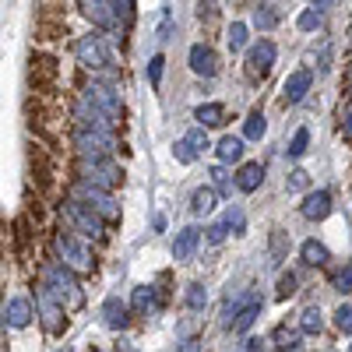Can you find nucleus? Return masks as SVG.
<instances>
[{
  "label": "nucleus",
  "mask_w": 352,
  "mask_h": 352,
  "mask_svg": "<svg viewBox=\"0 0 352 352\" xmlns=\"http://www.w3.org/2000/svg\"><path fill=\"white\" fill-rule=\"evenodd\" d=\"M254 25L261 28V32H272V28L278 25V14H275V8H268V4L254 8Z\"/></svg>",
  "instance_id": "c85d7f7f"
},
{
  "label": "nucleus",
  "mask_w": 352,
  "mask_h": 352,
  "mask_svg": "<svg viewBox=\"0 0 352 352\" xmlns=\"http://www.w3.org/2000/svg\"><path fill=\"white\" fill-rule=\"evenodd\" d=\"M74 56L85 67H92V71H109L113 67V53H109L102 36H81L74 43Z\"/></svg>",
  "instance_id": "423d86ee"
},
{
  "label": "nucleus",
  "mask_w": 352,
  "mask_h": 352,
  "mask_svg": "<svg viewBox=\"0 0 352 352\" xmlns=\"http://www.w3.org/2000/svg\"><path fill=\"white\" fill-rule=\"evenodd\" d=\"M296 275H292V272H282L278 275V300H289V296H296Z\"/></svg>",
  "instance_id": "e433bc0d"
},
{
  "label": "nucleus",
  "mask_w": 352,
  "mask_h": 352,
  "mask_svg": "<svg viewBox=\"0 0 352 352\" xmlns=\"http://www.w3.org/2000/svg\"><path fill=\"white\" fill-rule=\"evenodd\" d=\"M81 14L99 25V28H120V21H116V11H113V0H78Z\"/></svg>",
  "instance_id": "4468645a"
},
{
  "label": "nucleus",
  "mask_w": 352,
  "mask_h": 352,
  "mask_svg": "<svg viewBox=\"0 0 352 352\" xmlns=\"http://www.w3.org/2000/svg\"><path fill=\"white\" fill-rule=\"evenodd\" d=\"M226 222H229V229H232V232H243V229H247V215L236 208V204H232V208L226 212Z\"/></svg>",
  "instance_id": "ea45409f"
},
{
  "label": "nucleus",
  "mask_w": 352,
  "mask_h": 352,
  "mask_svg": "<svg viewBox=\"0 0 352 352\" xmlns=\"http://www.w3.org/2000/svg\"><path fill=\"white\" fill-rule=\"evenodd\" d=\"M173 155H176V159H180L184 166H190V162L197 159V152H194V148H190V144H187V138H184V141H176V144H173Z\"/></svg>",
  "instance_id": "58836bf2"
},
{
  "label": "nucleus",
  "mask_w": 352,
  "mask_h": 352,
  "mask_svg": "<svg viewBox=\"0 0 352 352\" xmlns=\"http://www.w3.org/2000/svg\"><path fill=\"white\" fill-rule=\"evenodd\" d=\"M56 78H60V64H56V56L32 53V60H28V81H32V88H50Z\"/></svg>",
  "instance_id": "f8f14e48"
},
{
  "label": "nucleus",
  "mask_w": 352,
  "mask_h": 352,
  "mask_svg": "<svg viewBox=\"0 0 352 352\" xmlns=\"http://www.w3.org/2000/svg\"><path fill=\"white\" fill-rule=\"evenodd\" d=\"M219 159H222V162H240V159H243V141L232 138V134H226V138L219 141Z\"/></svg>",
  "instance_id": "b1692460"
},
{
  "label": "nucleus",
  "mask_w": 352,
  "mask_h": 352,
  "mask_svg": "<svg viewBox=\"0 0 352 352\" xmlns=\"http://www.w3.org/2000/svg\"><path fill=\"white\" fill-rule=\"evenodd\" d=\"M53 247H56V254H60V261L67 264L71 272H92L96 268V254H92V247L88 243H81L74 232H56V240H53Z\"/></svg>",
  "instance_id": "f03ea898"
},
{
  "label": "nucleus",
  "mask_w": 352,
  "mask_h": 352,
  "mask_svg": "<svg viewBox=\"0 0 352 352\" xmlns=\"http://www.w3.org/2000/svg\"><path fill=\"white\" fill-rule=\"evenodd\" d=\"M36 310H39V317H43V324H46V331L50 335H60L64 328H67V317H64V303H56V296H53V289L43 282L39 289H36Z\"/></svg>",
  "instance_id": "0eeeda50"
},
{
  "label": "nucleus",
  "mask_w": 352,
  "mask_h": 352,
  "mask_svg": "<svg viewBox=\"0 0 352 352\" xmlns=\"http://www.w3.org/2000/svg\"><path fill=\"white\" fill-rule=\"evenodd\" d=\"M99 314H102V324H106V328H113V331L127 328V320H131V317H127V307H124L120 300H116V296H109V300L102 303V310H99Z\"/></svg>",
  "instance_id": "6ab92c4d"
},
{
  "label": "nucleus",
  "mask_w": 352,
  "mask_h": 352,
  "mask_svg": "<svg viewBox=\"0 0 352 352\" xmlns=\"http://www.w3.org/2000/svg\"><path fill=\"white\" fill-rule=\"evenodd\" d=\"M28 320H32V303H28L25 296L8 300V307H4V324H8V328H25Z\"/></svg>",
  "instance_id": "a211bd4d"
},
{
  "label": "nucleus",
  "mask_w": 352,
  "mask_h": 352,
  "mask_svg": "<svg viewBox=\"0 0 352 352\" xmlns=\"http://www.w3.org/2000/svg\"><path fill=\"white\" fill-rule=\"evenodd\" d=\"M74 148H78V159H113L116 138H113V131H85V127H74Z\"/></svg>",
  "instance_id": "39448f33"
},
{
  "label": "nucleus",
  "mask_w": 352,
  "mask_h": 352,
  "mask_svg": "<svg viewBox=\"0 0 352 352\" xmlns=\"http://www.w3.org/2000/svg\"><path fill=\"white\" fill-rule=\"evenodd\" d=\"M243 46H247V25H243V21H232V25H229V50L240 53Z\"/></svg>",
  "instance_id": "2f4dec72"
},
{
  "label": "nucleus",
  "mask_w": 352,
  "mask_h": 352,
  "mask_svg": "<svg viewBox=\"0 0 352 352\" xmlns=\"http://www.w3.org/2000/svg\"><path fill=\"white\" fill-rule=\"evenodd\" d=\"M331 4H335V0H314V8H317V11H324V8H331Z\"/></svg>",
  "instance_id": "8fccbe9b"
},
{
  "label": "nucleus",
  "mask_w": 352,
  "mask_h": 352,
  "mask_svg": "<svg viewBox=\"0 0 352 352\" xmlns=\"http://www.w3.org/2000/svg\"><path fill=\"white\" fill-rule=\"evenodd\" d=\"M261 184H264V166H261V162H243L240 173H236V187H240L243 194H254Z\"/></svg>",
  "instance_id": "aec40b11"
},
{
  "label": "nucleus",
  "mask_w": 352,
  "mask_h": 352,
  "mask_svg": "<svg viewBox=\"0 0 352 352\" xmlns=\"http://www.w3.org/2000/svg\"><path fill=\"white\" fill-rule=\"evenodd\" d=\"M257 317H261V300H250V303L240 310V317L232 320V331H240V335H243V331H250Z\"/></svg>",
  "instance_id": "393cba45"
},
{
  "label": "nucleus",
  "mask_w": 352,
  "mask_h": 352,
  "mask_svg": "<svg viewBox=\"0 0 352 352\" xmlns=\"http://www.w3.org/2000/svg\"><path fill=\"white\" fill-rule=\"evenodd\" d=\"M300 254H303L307 264H328V247L317 243V240H307V243L300 247Z\"/></svg>",
  "instance_id": "cd10ccee"
},
{
  "label": "nucleus",
  "mask_w": 352,
  "mask_h": 352,
  "mask_svg": "<svg viewBox=\"0 0 352 352\" xmlns=\"http://www.w3.org/2000/svg\"><path fill=\"white\" fill-rule=\"evenodd\" d=\"M32 184H39V190H50L53 187V166H50V159L39 152V148H32Z\"/></svg>",
  "instance_id": "412c9836"
},
{
  "label": "nucleus",
  "mask_w": 352,
  "mask_h": 352,
  "mask_svg": "<svg viewBox=\"0 0 352 352\" xmlns=\"http://www.w3.org/2000/svg\"><path fill=\"white\" fill-rule=\"evenodd\" d=\"M335 289H338V292H352V268H342V272L335 275Z\"/></svg>",
  "instance_id": "a18cd8bd"
},
{
  "label": "nucleus",
  "mask_w": 352,
  "mask_h": 352,
  "mask_svg": "<svg viewBox=\"0 0 352 352\" xmlns=\"http://www.w3.org/2000/svg\"><path fill=\"white\" fill-rule=\"evenodd\" d=\"M197 243H201V229L184 226L180 232H176V240H173V257L176 261H190L194 250H197Z\"/></svg>",
  "instance_id": "f3484780"
},
{
  "label": "nucleus",
  "mask_w": 352,
  "mask_h": 352,
  "mask_svg": "<svg viewBox=\"0 0 352 352\" xmlns=\"http://www.w3.org/2000/svg\"><path fill=\"white\" fill-rule=\"evenodd\" d=\"M162 67H166V56H152V60H148V81H152V88L162 85Z\"/></svg>",
  "instance_id": "a19ab883"
},
{
  "label": "nucleus",
  "mask_w": 352,
  "mask_h": 352,
  "mask_svg": "<svg viewBox=\"0 0 352 352\" xmlns=\"http://www.w3.org/2000/svg\"><path fill=\"white\" fill-rule=\"evenodd\" d=\"M152 303H155V289H152V285H138L134 296H131V307H134L138 314H144Z\"/></svg>",
  "instance_id": "7c9ffc66"
},
{
  "label": "nucleus",
  "mask_w": 352,
  "mask_h": 352,
  "mask_svg": "<svg viewBox=\"0 0 352 352\" xmlns=\"http://www.w3.org/2000/svg\"><path fill=\"white\" fill-rule=\"evenodd\" d=\"M310 85H314V74H310L307 67L292 71V74L285 78V85H282V106H296V102H303L307 92H310Z\"/></svg>",
  "instance_id": "ddd939ff"
},
{
  "label": "nucleus",
  "mask_w": 352,
  "mask_h": 352,
  "mask_svg": "<svg viewBox=\"0 0 352 352\" xmlns=\"http://www.w3.org/2000/svg\"><path fill=\"white\" fill-rule=\"evenodd\" d=\"M64 215H67V222H71L78 232H85V236H102L106 219H102V215H96L92 208H88V204H81V201L67 197V201H64Z\"/></svg>",
  "instance_id": "6e6552de"
},
{
  "label": "nucleus",
  "mask_w": 352,
  "mask_h": 352,
  "mask_svg": "<svg viewBox=\"0 0 352 352\" xmlns=\"http://www.w3.org/2000/svg\"><path fill=\"white\" fill-rule=\"evenodd\" d=\"M78 180L92 184V187H102V190H113L124 180V173L113 159H78Z\"/></svg>",
  "instance_id": "20e7f679"
},
{
  "label": "nucleus",
  "mask_w": 352,
  "mask_h": 352,
  "mask_svg": "<svg viewBox=\"0 0 352 352\" xmlns=\"http://www.w3.org/2000/svg\"><path fill=\"white\" fill-rule=\"evenodd\" d=\"M300 212H303V219H310V222L328 219V215H331V194H328V190H314V194H307Z\"/></svg>",
  "instance_id": "dca6fc26"
},
{
  "label": "nucleus",
  "mask_w": 352,
  "mask_h": 352,
  "mask_svg": "<svg viewBox=\"0 0 352 352\" xmlns=\"http://www.w3.org/2000/svg\"><path fill=\"white\" fill-rule=\"evenodd\" d=\"M187 144H190L194 152H208V148H212L208 131H204V127H194V131H187Z\"/></svg>",
  "instance_id": "72a5a7b5"
},
{
  "label": "nucleus",
  "mask_w": 352,
  "mask_h": 352,
  "mask_svg": "<svg viewBox=\"0 0 352 352\" xmlns=\"http://www.w3.org/2000/svg\"><path fill=\"white\" fill-rule=\"evenodd\" d=\"M335 324H338V331L352 335V303H342V307L335 310Z\"/></svg>",
  "instance_id": "4c0bfd02"
},
{
  "label": "nucleus",
  "mask_w": 352,
  "mask_h": 352,
  "mask_svg": "<svg viewBox=\"0 0 352 352\" xmlns=\"http://www.w3.org/2000/svg\"><path fill=\"white\" fill-rule=\"evenodd\" d=\"M215 204H219V190H215V187H201V190H194V197H190L194 215H208V212H215Z\"/></svg>",
  "instance_id": "5701e85b"
},
{
  "label": "nucleus",
  "mask_w": 352,
  "mask_h": 352,
  "mask_svg": "<svg viewBox=\"0 0 352 352\" xmlns=\"http://www.w3.org/2000/svg\"><path fill=\"white\" fill-rule=\"evenodd\" d=\"M113 11H116V21H120V32L134 25V0H113Z\"/></svg>",
  "instance_id": "c756f323"
},
{
  "label": "nucleus",
  "mask_w": 352,
  "mask_h": 352,
  "mask_svg": "<svg viewBox=\"0 0 352 352\" xmlns=\"http://www.w3.org/2000/svg\"><path fill=\"white\" fill-rule=\"evenodd\" d=\"M285 254H289V232L272 229V257H275V261H282Z\"/></svg>",
  "instance_id": "c9c22d12"
},
{
  "label": "nucleus",
  "mask_w": 352,
  "mask_h": 352,
  "mask_svg": "<svg viewBox=\"0 0 352 352\" xmlns=\"http://www.w3.org/2000/svg\"><path fill=\"white\" fill-rule=\"evenodd\" d=\"M272 67H275V43H272V39L254 43V46L247 50V64H243L247 78H250V81H264V78L272 74Z\"/></svg>",
  "instance_id": "1a4fd4ad"
},
{
  "label": "nucleus",
  "mask_w": 352,
  "mask_h": 352,
  "mask_svg": "<svg viewBox=\"0 0 352 352\" xmlns=\"http://www.w3.org/2000/svg\"><path fill=\"white\" fill-rule=\"evenodd\" d=\"M92 352H102V349H92Z\"/></svg>",
  "instance_id": "3c124183"
},
{
  "label": "nucleus",
  "mask_w": 352,
  "mask_h": 352,
  "mask_svg": "<svg viewBox=\"0 0 352 352\" xmlns=\"http://www.w3.org/2000/svg\"><path fill=\"white\" fill-rule=\"evenodd\" d=\"M342 134H345V141H352V106L342 113Z\"/></svg>",
  "instance_id": "de8ad7c7"
},
{
  "label": "nucleus",
  "mask_w": 352,
  "mask_h": 352,
  "mask_svg": "<svg viewBox=\"0 0 352 352\" xmlns=\"http://www.w3.org/2000/svg\"><path fill=\"white\" fill-rule=\"evenodd\" d=\"M349 352H352V345H349Z\"/></svg>",
  "instance_id": "864d4df0"
},
{
  "label": "nucleus",
  "mask_w": 352,
  "mask_h": 352,
  "mask_svg": "<svg viewBox=\"0 0 352 352\" xmlns=\"http://www.w3.org/2000/svg\"><path fill=\"white\" fill-rule=\"evenodd\" d=\"M187 60H190V71L201 74V78H215V74H219V56H215L212 46H204V43H194V46H190Z\"/></svg>",
  "instance_id": "2eb2a0df"
},
{
  "label": "nucleus",
  "mask_w": 352,
  "mask_h": 352,
  "mask_svg": "<svg viewBox=\"0 0 352 352\" xmlns=\"http://www.w3.org/2000/svg\"><path fill=\"white\" fill-rule=\"evenodd\" d=\"M307 187V173L296 169V173H289V190H303Z\"/></svg>",
  "instance_id": "49530a36"
},
{
  "label": "nucleus",
  "mask_w": 352,
  "mask_h": 352,
  "mask_svg": "<svg viewBox=\"0 0 352 352\" xmlns=\"http://www.w3.org/2000/svg\"><path fill=\"white\" fill-rule=\"evenodd\" d=\"M71 116H74V127H85V131H113V127H116L113 116H109V113H102L96 102H88L85 96L74 102Z\"/></svg>",
  "instance_id": "9d476101"
},
{
  "label": "nucleus",
  "mask_w": 352,
  "mask_h": 352,
  "mask_svg": "<svg viewBox=\"0 0 352 352\" xmlns=\"http://www.w3.org/2000/svg\"><path fill=\"white\" fill-rule=\"evenodd\" d=\"M43 282L53 289V296L60 300L67 310H74V307H81L85 303V292H81V285H78V278H74V272L67 268L64 261H56V264H46L43 268Z\"/></svg>",
  "instance_id": "f257e3e1"
},
{
  "label": "nucleus",
  "mask_w": 352,
  "mask_h": 352,
  "mask_svg": "<svg viewBox=\"0 0 352 352\" xmlns=\"http://www.w3.org/2000/svg\"><path fill=\"white\" fill-rule=\"evenodd\" d=\"M204 303H208V292H204V285H201V282L187 285V307H190V310H204Z\"/></svg>",
  "instance_id": "473e14b6"
},
{
  "label": "nucleus",
  "mask_w": 352,
  "mask_h": 352,
  "mask_svg": "<svg viewBox=\"0 0 352 352\" xmlns=\"http://www.w3.org/2000/svg\"><path fill=\"white\" fill-rule=\"evenodd\" d=\"M212 180H215V190H229V187H232V176H229L222 166L212 169Z\"/></svg>",
  "instance_id": "c03bdc74"
},
{
  "label": "nucleus",
  "mask_w": 352,
  "mask_h": 352,
  "mask_svg": "<svg viewBox=\"0 0 352 352\" xmlns=\"http://www.w3.org/2000/svg\"><path fill=\"white\" fill-rule=\"evenodd\" d=\"M307 144H310V131L300 127L296 134H292V141H289V155H292V159H300V155L307 152Z\"/></svg>",
  "instance_id": "f704fd0d"
},
{
  "label": "nucleus",
  "mask_w": 352,
  "mask_h": 352,
  "mask_svg": "<svg viewBox=\"0 0 352 352\" xmlns=\"http://www.w3.org/2000/svg\"><path fill=\"white\" fill-rule=\"evenodd\" d=\"M71 197L81 201V204H88V208H92L96 215H102L106 222L120 219V204H116L113 194L102 190V187H92V184H85V180H74V184H71Z\"/></svg>",
  "instance_id": "7ed1b4c3"
},
{
  "label": "nucleus",
  "mask_w": 352,
  "mask_h": 352,
  "mask_svg": "<svg viewBox=\"0 0 352 352\" xmlns=\"http://www.w3.org/2000/svg\"><path fill=\"white\" fill-rule=\"evenodd\" d=\"M296 25L303 28V32H314V28L320 25V11H317V8H310V11H303V14L296 18Z\"/></svg>",
  "instance_id": "79ce46f5"
},
{
  "label": "nucleus",
  "mask_w": 352,
  "mask_h": 352,
  "mask_svg": "<svg viewBox=\"0 0 352 352\" xmlns=\"http://www.w3.org/2000/svg\"><path fill=\"white\" fill-rule=\"evenodd\" d=\"M247 352H264V342H261V338H250V342H247Z\"/></svg>",
  "instance_id": "09e8293b"
},
{
  "label": "nucleus",
  "mask_w": 352,
  "mask_h": 352,
  "mask_svg": "<svg viewBox=\"0 0 352 352\" xmlns=\"http://www.w3.org/2000/svg\"><path fill=\"white\" fill-rule=\"evenodd\" d=\"M194 120L201 127H222L226 124V106L222 102H204V106L194 109Z\"/></svg>",
  "instance_id": "4be33fe9"
},
{
  "label": "nucleus",
  "mask_w": 352,
  "mask_h": 352,
  "mask_svg": "<svg viewBox=\"0 0 352 352\" xmlns=\"http://www.w3.org/2000/svg\"><path fill=\"white\" fill-rule=\"evenodd\" d=\"M131 352H138V349H131Z\"/></svg>",
  "instance_id": "603ef678"
},
{
  "label": "nucleus",
  "mask_w": 352,
  "mask_h": 352,
  "mask_svg": "<svg viewBox=\"0 0 352 352\" xmlns=\"http://www.w3.org/2000/svg\"><path fill=\"white\" fill-rule=\"evenodd\" d=\"M264 131H268V124H264V113H261V109L247 113V120H243V134H247L250 141H261V138H264Z\"/></svg>",
  "instance_id": "bb28decb"
},
{
  "label": "nucleus",
  "mask_w": 352,
  "mask_h": 352,
  "mask_svg": "<svg viewBox=\"0 0 352 352\" xmlns=\"http://www.w3.org/2000/svg\"><path fill=\"white\" fill-rule=\"evenodd\" d=\"M85 99L88 102H96L102 113H109L113 120H120L124 116V102H120V92H116V88L109 85V81H92L85 88Z\"/></svg>",
  "instance_id": "9b49d317"
},
{
  "label": "nucleus",
  "mask_w": 352,
  "mask_h": 352,
  "mask_svg": "<svg viewBox=\"0 0 352 352\" xmlns=\"http://www.w3.org/2000/svg\"><path fill=\"white\" fill-rule=\"evenodd\" d=\"M320 328H324V314H320V307H307L303 317H300V331L303 335H320Z\"/></svg>",
  "instance_id": "a878e982"
},
{
  "label": "nucleus",
  "mask_w": 352,
  "mask_h": 352,
  "mask_svg": "<svg viewBox=\"0 0 352 352\" xmlns=\"http://www.w3.org/2000/svg\"><path fill=\"white\" fill-rule=\"evenodd\" d=\"M226 236H229V222L226 219H219V222L208 226V243H222Z\"/></svg>",
  "instance_id": "37998d69"
}]
</instances>
